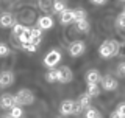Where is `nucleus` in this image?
Listing matches in <instances>:
<instances>
[{
    "label": "nucleus",
    "instance_id": "30",
    "mask_svg": "<svg viewBox=\"0 0 125 118\" xmlns=\"http://www.w3.org/2000/svg\"><path fill=\"white\" fill-rule=\"evenodd\" d=\"M41 36H42V28H39V26L31 28V37H41Z\"/></svg>",
    "mask_w": 125,
    "mask_h": 118
},
{
    "label": "nucleus",
    "instance_id": "3",
    "mask_svg": "<svg viewBox=\"0 0 125 118\" xmlns=\"http://www.w3.org/2000/svg\"><path fill=\"white\" fill-rule=\"evenodd\" d=\"M84 50H86V45H84L83 41H73L72 44L69 45V54L72 58L81 56V54L84 53Z\"/></svg>",
    "mask_w": 125,
    "mask_h": 118
},
{
    "label": "nucleus",
    "instance_id": "2",
    "mask_svg": "<svg viewBox=\"0 0 125 118\" xmlns=\"http://www.w3.org/2000/svg\"><path fill=\"white\" fill-rule=\"evenodd\" d=\"M60 61H61V53L58 51V50H50L49 53L44 56V65L45 67H49V68H53L56 64H60Z\"/></svg>",
    "mask_w": 125,
    "mask_h": 118
},
{
    "label": "nucleus",
    "instance_id": "31",
    "mask_svg": "<svg viewBox=\"0 0 125 118\" xmlns=\"http://www.w3.org/2000/svg\"><path fill=\"white\" fill-rule=\"evenodd\" d=\"M83 109H84V107H83V106H81V104L77 101V103H75V107H73V112H75V113H80L81 110H83Z\"/></svg>",
    "mask_w": 125,
    "mask_h": 118
},
{
    "label": "nucleus",
    "instance_id": "5",
    "mask_svg": "<svg viewBox=\"0 0 125 118\" xmlns=\"http://www.w3.org/2000/svg\"><path fill=\"white\" fill-rule=\"evenodd\" d=\"M14 82V75L11 72H2L0 73V89H6Z\"/></svg>",
    "mask_w": 125,
    "mask_h": 118
},
{
    "label": "nucleus",
    "instance_id": "28",
    "mask_svg": "<svg viewBox=\"0 0 125 118\" xmlns=\"http://www.w3.org/2000/svg\"><path fill=\"white\" fill-rule=\"evenodd\" d=\"M116 112H117V117L119 118H124L125 117V103H120L119 106H117Z\"/></svg>",
    "mask_w": 125,
    "mask_h": 118
},
{
    "label": "nucleus",
    "instance_id": "8",
    "mask_svg": "<svg viewBox=\"0 0 125 118\" xmlns=\"http://www.w3.org/2000/svg\"><path fill=\"white\" fill-rule=\"evenodd\" d=\"M14 25H16V20H14L13 14L3 13L0 16V26H2V28H10V26H14Z\"/></svg>",
    "mask_w": 125,
    "mask_h": 118
},
{
    "label": "nucleus",
    "instance_id": "26",
    "mask_svg": "<svg viewBox=\"0 0 125 118\" xmlns=\"http://www.w3.org/2000/svg\"><path fill=\"white\" fill-rule=\"evenodd\" d=\"M116 75L120 76V78H125V61L120 62V64L116 67Z\"/></svg>",
    "mask_w": 125,
    "mask_h": 118
},
{
    "label": "nucleus",
    "instance_id": "15",
    "mask_svg": "<svg viewBox=\"0 0 125 118\" xmlns=\"http://www.w3.org/2000/svg\"><path fill=\"white\" fill-rule=\"evenodd\" d=\"M86 92H88L91 96H99L100 95V89H99V85H97L95 82H88V89H86Z\"/></svg>",
    "mask_w": 125,
    "mask_h": 118
},
{
    "label": "nucleus",
    "instance_id": "32",
    "mask_svg": "<svg viewBox=\"0 0 125 118\" xmlns=\"http://www.w3.org/2000/svg\"><path fill=\"white\" fill-rule=\"evenodd\" d=\"M31 44L39 47V45H41V37H31Z\"/></svg>",
    "mask_w": 125,
    "mask_h": 118
},
{
    "label": "nucleus",
    "instance_id": "29",
    "mask_svg": "<svg viewBox=\"0 0 125 118\" xmlns=\"http://www.w3.org/2000/svg\"><path fill=\"white\" fill-rule=\"evenodd\" d=\"M10 54V48H8L6 44H0V58L3 56H8Z\"/></svg>",
    "mask_w": 125,
    "mask_h": 118
},
{
    "label": "nucleus",
    "instance_id": "20",
    "mask_svg": "<svg viewBox=\"0 0 125 118\" xmlns=\"http://www.w3.org/2000/svg\"><path fill=\"white\" fill-rule=\"evenodd\" d=\"M84 117H86V118H97V117H100V112L95 110L94 107H91V106H89V107L84 110Z\"/></svg>",
    "mask_w": 125,
    "mask_h": 118
},
{
    "label": "nucleus",
    "instance_id": "9",
    "mask_svg": "<svg viewBox=\"0 0 125 118\" xmlns=\"http://www.w3.org/2000/svg\"><path fill=\"white\" fill-rule=\"evenodd\" d=\"M70 22H75L72 9H64L62 13H60V23L61 25H69Z\"/></svg>",
    "mask_w": 125,
    "mask_h": 118
},
{
    "label": "nucleus",
    "instance_id": "23",
    "mask_svg": "<svg viewBox=\"0 0 125 118\" xmlns=\"http://www.w3.org/2000/svg\"><path fill=\"white\" fill-rule=\"evenodd\" d=\"M109 41V47H111V50H113V56H117L119 54V42L114 41V39H108Z\"/></svg>",
    "mask_w": 125,
    "mask_h": 118
},
{
    "label": "nucleus",
    "instance_id": "7",
    "mask_svg": "<svg viewBox=\"0 0 125 118\" xmlns=\"http://www.w3.org/2000/svg\"><path fill=\"white\" fill-rule=\"evenodd\" d=\"M73 107H75V103H73L72 100H64L60 104V113L61 115H72Z\"/></svg>",
    "mask_w": 125,
    "mask_h": 118
},
{
    "label": "nucleus",
    "instance_id": "1",
    "mask_svg": "<svg viewBox=\"0 0 125 118\" xmlns=\"http://www.w3.org/2000/svg\"><path fill=\"white\" fill-rule=\"evenodd\" d=\"M16 100L19 106H30L34 103V95L30 89H21L16 93Z\"/></svg>",
    "mask_w": 125,
    "mask_h": 118
},
{
    "label": "nucleus",
    "instance_id": "18",
    "mask_svg": "<svg viewBox=\"0 0 125 118\" xmlns=\"http://www.w3.org/2000/svg\"><path fill=\"white\" fill-rule=\"evenodd\" d=\"M23 115V112H22V109L19 107V106H14V107H11V112L8 113V117H11V118H21Z\"/></svg>",
    "mask_w": 125,
    "mask_h": 118
},
{
    "label": "nucleus",
    "instance_id": "22",
    "mask_svg": "<svg viewBox=\"0 0 125 118\" xmlns=\"http://www.w3.org/2000/svg\"><path fill=\"white\" fill-rule=\"evenodd\" d=\"M23 30H25V26H23V25H21V23H16V25L13 26V36L17 39L23 33Z\"/></svg>",
    "mask_w": 125,
    "mask_h": 118
},
{
    "label": "nucleus",
    "instance_id": "33",
    "mask_svg": "<svg viewBox=\"0 0 125 118\" xmlns=\"http://www.w3.org/2000/svg\"><path fill=\"white\" fill-rule=\"evenodd\" d=\"M119 54L125 56V44H120V45H119Z\"/></svg>",
    "mask_w": 125,
    "mask_h": 118
},
{
    "label": "nucleus",
    "instance_id": "14",
    "mask_svg": "<svg viewBox=\"0 0 125 118\" xmlns=\"http://www.w3.org/2000/svg\"><path fill=\"white\" fill-rule=\"evenodd\" d=\"M84 78H86V82H95V84L102 79V78H100V73L97 72V70H89V72L86 73Z\"/></svg>",
    "mask_w": 125,
    "mask_h": 118
},
{
    "label": "nucleus",
    "instance_id": "21",
    "mask_svg": "<svg viewBox=\"0 0 125 118\" xmlns=\"http://www.w3.org/2000/svg\"><path fill=\"white\" fill-rule=\"evenodd\" d=\"M53 3H55V0H39L41 9H44V11H49L50 8H53Z\"/></svg>",
    "mask_w": 125,
    "mask_h": 118
},
{
    "label": "nucleus",
    "instance_id": "13",
    "mask_svg": "<svg viewBox=\"0 0 125 118\" xmlns=\"http://www.w3.org/2000/svg\"><path fill=\"white\" fill-rule=\"evenodd\" d=\"M45 79H47V82H50V84H53V82H60V70H55V68L49 70L47 75H45Z\"/></svg>",
    "mask_w": 125,
    "mask_h": 118
},
{
    "label": "nucleus",
    "instance_id": "16",
    "mask_svg": "<svg viewBox=\"0 0 125 118\" xmlns=\"http://www.w3.org/2000/svg\"><path fill=\"white\" fill-rule=\"evenodd\" d=\"M91 98H92V96L89 95L88 92H86V93H83V95H80V98H78V103L83 106L84 109H88L89 106H91Z\"/></svg>",
    "mask_w": 125,
    "mask_h": 118
},
{
    "label": "nucleus",
    "instance_id": "27",
    "mask_svg": "<svg viewBox=\"0 0 125 118\" xmlns=\"http://www.w3.org/2000/svg\"><path fill=\"white\" fill-rule=\"evenodd\" d=\"M22 48L23 50H27V51H30V53H34L38 50V47L36 45H33L31 42H27V44H22Z\"/></svg>",
    "mask_w": 125,
    "mask_h": 118
},
{
    "label": "nucleus",
    "instance_id": "12",
    "mask_svg": "<svg viewBox=\"0 0 125 118\" xmlns=\"http://www.w3.org/2000/svg\"><path fill=\"white\" fill-rule=\"evenodd\" d=\"M99 54L103 59H108V58H111L113 56V50H111V47H109V41H105L103 44L100 45V48H99Z\"/></svg>",
    "mask_w": 125,
    "mask_h": 118
},
{
    "label": "nucleus",
    "instance_id": "10",
    "mask_svg": "<svg viewBox=\"0 0 125 118\" xmlns=\"http://www.w3.org/2000/svg\"><path fill=\"white\" fill-rule=\"evenodd\" d=\"M16 106V96L11 95H3L0 98V107L2 109H11Z\"/></svg>",
    "mask_w": 125,
    "mask_h": 118
},
{
    "label": "nucleus",
    "instance_id": "4",
    "mask_svg": "<svg viewBox=\"0 0 125 118\" xmlns=\"http://www.w3.org/2000/svg\"><path fill=\"white\" fill-rule=\"evenodd\" d=\"M102 82V87H103L106 92H111V90H116L117 85H119V82H117V79H114V78L111 76V75H106V76H103L100 79Z\"/></svg>",
    "mask_w": 125,
    "mask_h": 118
},
{
    "label": "nucleus",
    "instance_id": "6",
    "mask_svg": "<svg viewBox=\"0 0 125 118\" xmlns=\"http://www.w3.org/2000/svg\"><path fill=\"white\" fill-rule=\"evenodd\" d=\"M58 70H60V82H62V84H67V82L72 81L73 75H72V70H70L67 65H62L61 68H58Z\"/></svg>",
    "mask_w": 125,
    "mask_h": 118
},
{
    "label": "nucleus",
    "instance_id": "25",
    "mask_svg": "<svg viewBox=\"0 0 125 118\" xmlns=\"http://www.w3.org/2000/svg\"><path fill=\"white\" fill-rule=\"evenodd\" d=\"M116 25L119 26V28H125V11H122V13L117 16V19H116Z\"/></svg>",
    "mask_w": 125,
    "mask_h": 118
},
{
    "label": "nucleus",
    "instance_id": "19",
    "mask_svg": "<svg viewBox=\"0 0 125 118\" xmlns=\"http://www.w3.org/2000/svg\"><path fill=\"white\" fill-rule=\"evenodd\" d=\"M53 13H56V14H60V13H62V11L66 9V5L61 2V0H55V3H53Z\"/></svg>",
    "mask_w": 125,
    "mask_h": 118
},
{
    "label": "nucleus",
    "instance_id": "24",
    "mask_svg": "<svg viewBox=\"0 0 125 118\" xmlns=\"http://www.w3.org/2000/svg\"><path fill=\"white\" fill-rule=\"evenodd\" d=\"M73 19H75V22L84 20V19H86V11H83V9H77V11H73Z\"/></svg>",
    "mask_w": 125,
    "mask_h": 118
},
{
    "label": "nucleus",
    "instance_id": "34",
    "mask_svg": "<svg viewBox=\"0 0 125 118\" xmlns=\"http://www.w3.org/2000/svg\"><path fill=\"white\" fill-rule=\"evenodd\" d=\"M94 5H105L106 3V0H91Z\"/></svg>",
    "mask_w": 125,
    "mask_h": 118
},
{
    "label": "nucleus",
    "instance_id": "11",
    "mask_svg": "<svg viewBox=\"0 0 125 118\" xmlns=\"http://www.w3.org/2000/svg\"><path fill=\"white\" fill-rule=\"evenodd\" d=\"M38 26L42 30H50L53 26V19L50 16H41L38 19Z\"/></svg>",
    "mask_w": 125,
    "mask_h": 118
},
{
    "label": "nucleus",
    "instance_id": "35",
    "mask_svg": "<svg viewBox=\"0 0 125 118\" xmlns=\"http://www.w3.org/2000/svg\"><path fill=\"white\" fill-rule=\"evenodd\" d=\"M119 2H122V3H125V0H119Z\"/></svg>",
    "mask_w": 125,
    "mask_h": 118
},
{
    "label": "nucleus",
    "instance_id": "17",
    "mask_svg": "<svg viewBox=\"0 0 125 118\" xmlns=\"http://www.w3.org/2000/svg\"><path fill=\"white\" fill-rule=\"evenodd\" d=\"M77 30L80 31V33H88V31L91 30V25H89L88 19H84V20H80V22H77Z\"/></svg>",
    "mask_w": 125,
    "mask_h": 118
}]
</instances>
